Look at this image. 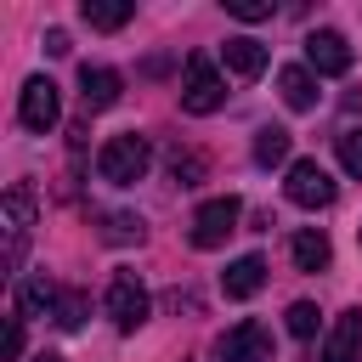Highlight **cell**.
I'll return each instance as SVG.
<instances>
[{
    "instance_id": "1",
    "label": "cell",
    "mask_w": 362,
    "mask_h": 362,
    "mask_svg": "<svg viewBox=\"0 0 362 362\" xmlns=\"http://www.w3.org/2000/svg\"><path fill=\"white\" fill-rule=\"evenodd\" d=\"M147 170H153V147H147L141 130H119V136H107L102 153H96V175H102L107 187H136Z\"/></svg>"
},
{
    "instance_id": "2",
    "label": "cell",
    "mask_w": 362,
    "mask_h": 362,
    "mask_svg": "<svg viewBox=\"0 0 362 362\" xmlns=\"http://www.w3.org/2000/svg\"><path fill=\"white\" fill-rule=\"evenodd\" d=\"M221 102H226V79H221V68H215L204 51H192V57H187V79H181V107L204 119V113H215Z\"/></svg>"
},
{
    "instance_id": "3",
    "label": "cell",
    "mask_w": 362,
    "mask_h": 362,
    "mask_svg": "<svg viewBox=\"0 0 362 362\" xmlns=\"http://www.w3.org/2000/svg\"><path fill=\"white\" fill-rule=\"evenodd\" d=\"M283 192H288V204H300V209H328V204L339 198L334 175H328L317 158H294V164H288V181H283Z\"/></svg>"
},
{
    "instance_id": "4",
    "label": "cell",
    "mask_w": 362,
    "mask_h": 362,
    "mask_svg": "<svg viewBox=\"0 0 362 362\" xmlns=\"http://www.w3.org/2000/svg\"><path fill=\"white\" fill-rule=\"evenodd\" d=\"M147 311H153V300H147L141 277L136 272H113V283H107V317H113V328L119 334H136L147 322Z\"/></svg>"
},
{
    "instance_id": "5",
    "label": "cell",
    "mask_w": 362,
    "mask_h": 362,
    "mask_svg": "<svg viewBox=\"0 0 362 362\" xmlns=\"http://www.w3.org/2000/svg\"><path fill=\"white\" fill-rule=\"evenodd\" d=\"M0 215H6V272H17V266H23V249H28V226H34V192H28L23 181L6 187Z\"/></svg>"
},
{
    "instance_id": "6",
    "label": "cell",
    "mask_w": 362,
    "mask_h": 362,
    "mask_svg": "<svg viewBox=\"0 0 362 362\" xmlns=\"http://www.w3.org/2000/svg\"><path fill=\"white\" fill-rule=\"evenodd\" d=\"M238 215H243V204H238L232 192L198 204V215H192V243H198V249H221V243L238 232Z\"/></svg>"
},
{
    "instance_id": "7",
    "label": "cell",
    "mask_w": 362,
    "mask_h": 362,
    "mask_svg": "<svg viewBox=\"0 0 362 362\" xmlns=\"http://www.w3.org/2000/svg\"><path fill=\"white\" fill-rule=\"evenodd\" d=\"M17 119L34 130V136H45L57 119H62V102H57V85L45 79V74H34L28 85H23V96H17Z\"/></svg>"
},
{
    "instance_id": "8",
    "label": "cell",
    "mask_w": 362,
    "mask_h": 362,
    "mask_svg": "<svg viewBox=\"0 0 362 362\" xmlns=\"http://www.w3.org/2000/svg\"><path fill=\"white\" fill-rule=\"evenodd\" d=\"M305 62L317 74H351V40L339 28H311L305 34Z\"/></svg>"
},
{
    "instance_id": "9",
    "label": "cell",
    "mask_w": 362,
    "mask_h": 362,
    "mask_svg": "<svg viewBox=\"0 0 362 362\" xmlns=\"http://www.w3.org/2000/svg\"><path fill=\"white\" fill-rule=\"evenodd\" d=\"M215 351H221V362H272V334L260 322H238L221 334Z\"/></svg>"
},
{
    "instance_id": "10",
    "label": "cell",
    "mask_w": 362,
    "mask_h": 362,
    "mask_svg": "<svg viewBox=\"0 0 362 362\" xmlns=\"http://www.w3.org/2000/svg\"><path fill=\"white\" fill-rule=\"evenodd\" d=\"M221 62H226V74H238V79H260L266 62H272V51H266L255 34H232V40L221 45Z\"/></svg>"
},
{
    "instance_id": "11",
    "label": "cell",
    "mask_w": 362,
    "mask_h": 362,
    "mask_svg": "<svg viewBox=\"0 0 362 362\" xmlns=\"http://www.w3.org/2000/svg\"><path fill=\"white\" fill-rule=\"evenodd\" d=\"M57 300H62V288H57L45 272H34V277L17 283V317H23V322H28V317H51V322H57Z\"/></svg>"
},
{
    "instance_id": "12",
    "label": "cell",
    "mask_w": 362,
    "mask_h": 362,
    "mask_svg": "<svg viewBox=\"0 0 362 362\" xmlns=\"http://www.w3.org/2000/svg\"><path fill=\"white\" fill-rule=\"evenodd\" d=\"M221 288H226V300H255V294L266 288V260H260V255H238V260L221 272Z\"/></svg>"
},
{
    "instance_id": "13",
    "label": "cell",
    "mask_w": 362,
    "mask_h": 362,
    "mask_svg": "<svg viewBox=\"0 0 362 362\" xmlns=\"http://www.w3.org/2000/svg\"><path fill=\"white\" fill-rule=\"evenodd\" d=\"M119 90H124V79L113 74V68H79V96H85V113H102V107H113L119 102Z\"/></svg>"
},
{
    "instance_id": "14",
    "label": "cell",
    "mask_w": 362,
    "mask_h": 362,
    "mask_svg": "<svg viewBox=\"0 0 362 362\" xmlns=\"http://www.w3.org/2000/svg\"><path fill=\"white\" fill-rule=\"evenodd\" d=\"M322 362H362V311H339V322L322 345Z\"/></svg>"
},
{
    "instance_id": "15",
    "label": "cell",
    "mask_w": 362,
    "mask_h": 362,
    "mask_svg": "<svg viewBox=\"0 0 362 362\" xmlns=\"http://www.w3.org/2000/svg\"><path fill=\"white\" fill-rule=\"evenodd\" d=\"M288 260H294L300 272H328V260H334V243H328L317 226H300V232L288 238Z\"/></svg>"
},
{
    "instance_id": "16",
    "label": "cell",
    "mask_w": 362,
    "mask_h": 362,
    "mask_svg": "<svg viewBox=\"0 0 362 362\" xmlns=\"http://www.w3.org/2000/svg\"><path fill=\"white\" fill-rule=\"evenodd\" d=\"M79 17H85L90 28H102V34H113V28H124V23L136 17V6H130V0H79Z\"/></svg>"
},
{
    "instance_id": "17",
    "label": "cell",
    "mask_w": 362,
    "mask_h": 362,
    "mask_svg": "<svg viewBox=\"0 0 362 362\" xmlns=\"http://www.w3.org/2000/svg\"><path fill=\"white\" fill-rule=\"evenodd\" d=\"M277 90H283V102H288L294 113H311V107H317V79H311V68H283V74H277Z\"/></svg>"
},
{
    "instance_id": "18",
    "label": "cell",
    "mask_w": 362,
    "mask_h": 362,
    "mask_svg": "<svg viewBox=\"0 0 362 362\" xmlns=\"http://www.w3.org/2000/svg\"><path fill=\"white\" fill-rule=\"evenodd\" d=\"M288 141H294V136H288L283 124H260V130H255V164H266V170L283 164V158H288Z\"/></svg>"
},
{
    "instance_id": "19",
    "label": "cell",
    "mask_w": 362,
    "mask_h": 362,
    "mask_svg": "<svg viewBox=\"0 0 362 362\" xmlns=\"http://www.w3.org/2000/svg\"><path fill=\"white\" fill-rule=\"evenodd\" d=\"M85 311H90V294H85V288H62V300H57V328L79 334V328H85Z\"/></svg>"
},
{
    "instance_id": "20",
    "label": "cell",
    "mask_w": 362,
    "mask_h": 362,
    "mask_svg": "<svg viewBox=\"0 0 362 362\" xmlns=\"http://www.w3.org/2000/svg\"><path fill=\"white\" fill-rule=\"evenodd\" d=\"M334 153H339L345 175H356V181H362V124H345V130L334 136Z\"/></svg>"
},
{
    "instance_id": "21",
    "label": "cell",
    "mask_w": 362,
    "mask_h": 362,
    "mask_svg": "<svg viewBox=\"0 0 362 362\" xmlns=\"http://www.w3.org/2000/svg\"><path fill=\"white\" fill-rule=\"evenodd\" d=\"M204 170H209V164H204V153H192V147H175V153H170V175H175L181 187H198V181H204Z\"/></svg>"
},
{
    "instance_id": "22",
    "label": "cell",
    "mask_w": 362,
    "mask_h": 362,
    "mask_svg": "<svg viewBox=\"0 0 362 362\" xmlns=\"http://www.w3.org/2000/svg\"><path fill=\"white\" fill-rule=\"evenodd\" d=\"M102 238L107 243H141V215H102Z\"/></svg>"
},
{
    "instance_id": "23",
    "label": "cell",
    "mask_w": 362,
    "mask_h": 362,
    "mask_svg": "<svg viewBox=\"0 0 362 362\" xmlns=\"http://www.w3.org/2000/svg\"><path fill=\"white\" fill-rule=\"evenodd\" d=\"M317 322H322V311H317L311 300H294V305H288V334H294V339H311Z\"/></svg>"
},
{
    "instance_id": "24",
    "label": "cell",
    "mask_w": 362,
    "mask_h": 362,
    "mask_svg": "<svg viewBox=\"0 0 362 362\" xmlns=\"http://www.w3.org/2000/svg\"><path fill=\"white\" fill-rule=\"evenodd\" d=\"M226 11H232V17H243V23H266L277 6H272V0H226Z\"/></svg>"
},
{
    "instance_id": "25",
    "label": "cell",
    "mask_w": 362,
    "mask_h": 362,
    "mask_svg": "<svg viewBox=\"0 0 362 362\" xmlns=\"http://www.w3.org/2000/svg\"><path fill=\"white\" fill-rule=\"evenodd\" d=\"M0 351H6V362H17V356H23V317H17V311L6 317V345H0Z\"/></svg>"
},
{
    "instance_id": "26",
    "label": "cell",
    "mask_w": 362,
    "mask_h": 362,
    "mask_svg": "<svg viewBox=\"0 0 362 362\" xmlns=\"http://www.w3.org/2000/svg\"><path fill=\"white\" fill-rule=\"evenodd\" d=\"M45 51H51V57H68V51H74V45H68V28H45Z\"/></svg>"
},
{
    "instance_id": "27",
    "label": "cell",
    "mask_w": 362,
    "mask_h": 362,
    "mask_svg": "<svg viewBox=\"0 0 362 362\" xmlns=\"http://www.w3.org/2000/svg\"><path fill=\"white\" fill-rule=\"evenodd\" d=\"M34 362H62V356H34Z\"/></svg>"
}]
</instances>
